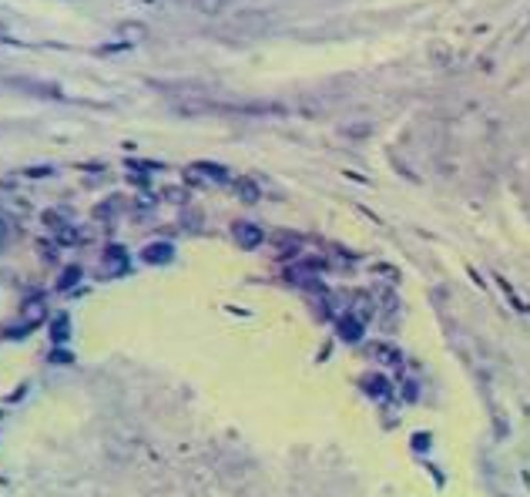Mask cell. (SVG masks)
<instances>
[{
    "label": "cell",
    "mask_w": 530,
    "mask_h": 497,
    "mask_svg": "<svg viewBox=\"0 0 530 497\" xmlns=\"http://www.w3.org/2000/svg\"><path fill=\"white\" fill-rule=\"evenodd\" d=\"M238 195H245L249 202H255V199H258V188H255L249 179H242V182H238Z\"/></svg>",
    "instance_id": "obj_2"
},
{
    "label": "cell",
    "mask_w": 530,
    "mask_h": 497,
    "mask_svg": "<svg viewBox=\"0 0 530 497\" xmlns=\"http://www.w3.org/2000/svg\"><path fill=\"white\" fill-rule=\"evenodd\" d=\"M121 34H125V37H145V27H138V24H125V27H121Z\"/></svg>",
    "instance_id": "obj_5"
},
{
    "label": "cell",
    "mask_w": 530,
    "mask_h": 497,
    "mask_svg": "<svg viewBox=\"0 0 530 497\" xmlns=\"http://www.w3.org/2000/svg\"><path fill=\"white\" fill-rule=\"evenodd\" d=\"M195 3H198V10H202V14H215V10H222V3H225V0H195Z\"/></svg>",
    "instance_id": "obj_3"
},
{
    "label": "cell",
    "mask_w": 530,
    "mask_h": 497,
    "mask_svg": "<svg viewBox=\"0 0 530 497\" xmlns=\"http://www.w3.org/2000/svg\"><path fill=\"white\" fill-rule=\"evenodd\" d=\"M235 236H238V242H242V245H258L262 232H258L255 225H235Z\"/></svg>",
    "instance_id": "obj_1"
},
{
    "label": "cell",
    "mask_w": 530,
    "mask_h": 497,
    "mask_svg": "<svg viewBox=\"0 0 530 497\" xmlns=\"http://www.w3.org/2000/svg\"><path fill=\"white\" fill-rule=\"evenodd\" d=\"M145 259H148V262H161V259H168V249H165V245H161V249H148V252H145Z\"/></svg>",
    "instance_id": "obj_4"
}]
</instances>
